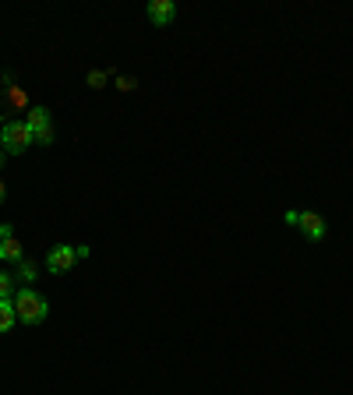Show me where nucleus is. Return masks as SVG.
I'll use <instances>...</instances> for the list:
<instances>
[{
	"mask_svg": "<svg viewBox=\"0 0 353 395\" xmlns=\"http://www.w3.org/2000/svg\"><path fill=\"white\" fill-rule=\"evenodd\" d=\"M75 261H78V251H75V247H68V244H61V247H54V251L47 254V272L64 275Z\"/></svg>",
	"mask_w": 353,
	"mask_h": 395,
	"instance_id": "obj_3",
	"label": "nucleus"
},
{
	"mask_svg": "<svg viewBox=\"0 0 353 395\" xmlns=\"http://www.w3.org/2000/svg\"><path fill=\"white\" fill-rule=\"evenodd\" d=\"M8 198V187H4V180H0V201H4Z\"/></svg>",
	"mask_w": 353,
	"mask_h": 395,
	"instance_id": "obj_16",
	"label": "nucleus"
},
{
	"mask_svg": "<svg viewBox=\"0 0 353 395\" xmlns=\"http://www.w3.org/2000/svg\"><path fill=\"white\" fill-rule=\"evenodd\" d=\"M36 272H39V268H36V261H22V265H18V275H22L25 282H32V279H36Z\"/></svg>",
	"mask_w": 353,
	"mask_h": 395,
	"instance_id": "obj_13",
	"label": "nucleus"
},
{
	"mask_svg": "<svg viewBox=\"0 0 353 395\" xmlns=\"http://www.w3.org/2000/svg\"><path fill=\"white\" fill-rule=\"evenodd\" d=\"M283 219H286V226H297V222H300V212H293V208H290Z\"/></svg>",
	"mask_w": 353,
	"mask_h": 395,
	"instance_id": "obj_15",
	"label": "nucleus"
},
{
	"mask_svg": "<svg viewBox=\"0 0 353 395\" xmlns=\"http://www.w3.org/2000/svg\"><path fill=\"white\" fill-rule=\"evenodd\" d=\"M106 78H110L106 71H89V75H85V82H89L92 89H103V85H106Z\"/></svg>",
	"mask_w": 353,
	"mask_h": 395,
	"instance_id": "obj_12",
	"label": "nucleus"
},
{
	"mask_svg": "<svg viewBox=\"0 0 353 395\" xmlns=\"http://www.w3.org/2000/svg\"><path fill=\"white\" fill-rule=\"evenodd\" d=\"M18 286H15V275L11 272H0V300H15Z\"/></svg>",
	"mask_w": 353,
	"mask_h": 395,
	"instance_id": "obj_9",
	"label": "nucleus"
},
{
	"mask_svg": "<svg viewBox=\"0 0 353 395\" xmlns=\"http://www.w3.org/2000/svg\"><path fill=\"white\" fill-rule=\"evenodd\" d=\"M0 142H4L8 156H22L32 145V131H29L25 120H4V127H0Z\"/></svg>",
	"mask_w": 353,
	"mask_h": 395,
	"instance_id": "obj_2",
	"label": "nucleus"
},
{
	"mask_svg": "<svg viewBox=\"0 0 353 395\" xmlns=\"http://www.w3.org/2000/svg\"><path fill=\"white\" fill-rule=\"evenodd\" d=\"M15 321H18V314H15V303H11V300H0V335H4V332H11V328H15Z\"/></svg>",
	"mask_w": 353,
	"mask_h": 395,
	"instance_id": "obj_8",
	"label": "nucleus"
},
{
	"mask_svg": "<svg viewBox=\"0 0 353 395\" xmlns=\"http://www.w3.org/2000/svg\"><path fill=\"white\" fill-rule=\"evenodd\" d=\"M54 138H57L54 124H50V127H39V131L32 134V142H36V145H54Z\"/></svg>",
	"mask_w": 353,
	"mask_h": 395,
	"instance_id": "obj_10",
	"label": "nucleus"
},
{
	"mask_svg": "<svg viewBox=\"0 0 353 395\" xmlns=\"http://www.w3.org/2000/svg\"><path fill=\"white\" fill-rule=\"evenodd\" d=\"M0 261H11V265H22V261H25V247H22L18 237L0 240Z\"/></svg>",
	"mask_w": 353,
	"mask_h": 395,
	"instance_id": "obj_6",
	"label": "nucleus"
},
{
	"mask_svg": "<svg viewBox=\"0 0 353 395\" xmlns=\"http://www.w3.org/2000/svg\"><path fill=\"white\" fill-rule=\"evenodd\" d=\"M25 124H29V131L36 134L39 127H50V124H54V117H50V110H47V106H32V110H29V117H25Z\"/></svg>",
	"mask_w": 353,
	"mask_h": 395,
	"instance_id": "obj_7",
	"label": "nucleus"
},
{
	"mask_svg": "<svg viewBox=\"0 0 353 395\" xmlns=\"http://www.w3.org/2000/svg\"><path fill=\"white\" fill-rule=\"evenodd\" d=\"M15 314H18V321H25V325H39V321H47V314H50V303H47V296H39L36 289H29V286H22L18 293H15Z\"/></svg>",
	"mask_w": 353,
	"mask_h": 395,
	"instance_id": "obj_1",
	"label": "nucleus"
},
{
	"mask_svg": "<svg viewBox=\"0 0 353 395\" xmlns=\"http://www.w3.org/2000/svg\"><path fill=\"white\" fill-rule=\"evenodd\" d=\"M297 226L304 230L307 240H321V237H325V219L314 215V212H300V222H297Z\"/></svg>",
	"mask_w": 353,
	"mask_h": 395,
	"instance_id": "obj_5",
	"label": "nucleus"
},
{
	"mask_svg": "<svg viewBox=\"0 0 353 395\" xmlns=\"http://www.w3.org/2000/svg\"><path fill=\"white\" fill-rule=\"evenodd\" d=\"M0 170H4V152H0Z\"/></svg>",
	"mask_w": 353,
	"mask_h": 395,
	"instance_id": "obj_17",
	"label": "nucleus"
},
{
	"mask_svg": "<svg viewBox=\"0 0 353 395\" xmlns=\"http://www.w3.org/2000/svg\"><path fill=\"white\" fill-rule=\"evenodd\" d=\"M177 15V4L173 0H149V22L152 25H170Z\"/></svg>",
	"mask_w": 353,
	"mask_h": 395,
	"instance_id": "obj_4",
	"label": "nucleus"
},
{
	"mask_svg": "<svg viewBox=\"0 0 353 395\" xmlns=\"http://www.w3.org/2000/svg\"><path fill=\"white\" fill-rule=\"evenodd\" d=\"M8 237H15V226L11 222H0V240H8Z\"/></svg>",
	"mask_w": 353,
	"mask_h": 395,
	"instance_id": "obj_14",
	"label": "nucleus"
},
{
	"mask_svg": "<svg viewBox=\"0 0 353 395\" xmlns=\"http://www.w3.org/2000/svg\"><path fill=\"white\" fill-rule=\"evenodd\" d=\"M117 89L120 92H135L138 89V78L135 75H117Z\"/></svg>",
	"mask_w": 353,
	"mask_h": 395,
	"instance_id": "obj_11",
	"label": "nucleus"
}]
</instances>
